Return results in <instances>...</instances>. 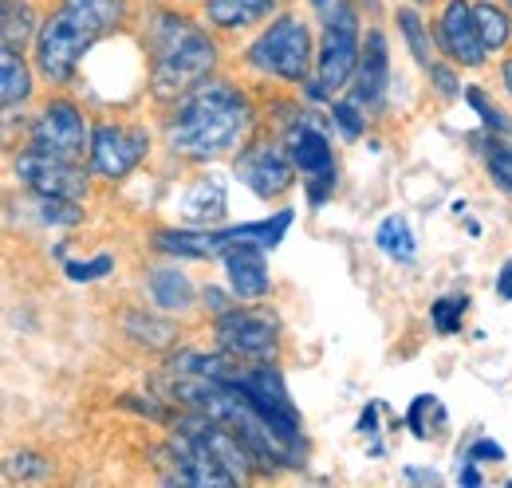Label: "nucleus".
<instances>
[{
  "label": "nucleus",
  "instance_id": "33",
  "mask_svg": "<svg viewBox=\"0 0 512 488\" xmlns=\"http://www.w3.org/2000/svg\"><path fill=\"white\" fill-rule=\"evenodd\" d=\"M430 79H434V87H438V95H446V99H457L461 95V87H457V75L442 67V63H430Z\"/></svg>",
  "mask_w": 512,
  "mask_h": 488
},
{
  "label": "nucleus",
  "instance_id": "34",
  "mask_svg": "<svg viewBox=\"0 0 512 488\" xmlns=\"http://www.w3.org/2000/svg\"><path fill=\"white\" fill-rule=\"evenodd\" d=\"M308 4L316 8V16H320L323 24H327V20H339V16H347V12H355L351 0H308Z\"/></svg>",
  "mask_w": 512,
  "mask_h": 488
},
{
  "label": "nucleus",
  "instance_id": "4",
  "mask_svg": "<svg viewBox=\"0 0 512 488\" xmlns=\"http://www.w3.org/2000/svg\"><path fill=\"white\" fill-rule=\"evenodd\" d=\"M296 213L292 209H280L276 217H264V221H249V225H229V229H166L158 233L154 244L170 256H190V260H213V256H225L229 248L237 244H264V248H276L284 241V233L292 229Z\"/></svg>",
  "mask_w": 512,
  "mask_h": 488
},
{
  "label": "nucleus",
  "instance_id": "6",
  "mask_svg": "<svg viewBox=\"0 0 512 488\" xmlns=\"http://www.w3.org/2000/svg\"><path fill=\"white\" fill-rule=\"evenodd\" d=\"M363 56V36H359V12H347L339 20L323 24L320 52H316V83H312V99H327L335 91H343Z\"/></svg>",
  "mask_w": 512,
  "mask_h": 488
},
{
  "label": "nucleus",
  "instance_id": "28",
  "mask_svg": "<svg viewBox=\"0 0 512 488\" xmlns=\"http://www.w3.org/2000/svg\"><path fill=\"white\" fill-rule=\"evenodd\" d=\"M465 103H469V107L481 115V122H485L493 134H505V138H512V119L501 111V107H497V103H489V99H485V91H481V87H469V91H465Z\"/></svg>",
  "mask_w": 512,
  "mask_h": 488
},
{
  "label": "nucleus",
  "instance_id": "10",
  "mask_svg": "<svg viewBox=\"0 0 512 488\" xmlns=\"http://www.w3.org/2000/svg\"><path fill=\"white\" fill-rule=\"evenodd\" d=\"M150 150V134L142 126H119V122H103L91 130V170L99 178H127L130 170L146 158Z\"/></svg>",
  "mask_w": 512,
  "mask_h": 488
},
{
  "label": "nucleus",
  "instance_id": "15",
  "mask_svg": "<svg viewBox=\"0 0 512 488\" xmlns=\"http://www.w3.org/2000/svg\"><path fill=\"white\" fill-rule=\"evenodd\" d=\"M386 83H390V52H386V36L379 28L367 32L363 40V56L355 71V87H351V103H359L363 111H383Z\"/></svg>",
  "mask_w": 512,
  "mask_h": 488
},
{
  "label": "nucleus",
  "instance_id": "19",
  "mask_svg": "<svg viewBox=\"0 0 512 488\" xmlns=\"http://www.w3.org/2000/svg\"><path fill=\"white\" fill-rule=\"evenodd\" d=\"M182 213L197 221V225H209V221H221L225 217V185L217 182V178H205V182H197L182 197Z\"/></svg>",
  "mask_w": 512,
  "mask_h": 488
},
{
  "label": "nucleus",
  "instance_id": "29",
  "mask_svg": "<svg viewBox=\"0 0 512 488\" xmlns=\"http://www.w3.org/2000/svg\"><path fill=\"white\" fill-rule=\"evenodd\" d=\"M485 166H489V178L501 185L505 193H512V146L501 138H489L485 146Z\"/></svg>",
  "mask_w": 512,
  "mask_h": 488
},
{
  "label": "nucleus",
  "instance_id": "25",
  "mask_svg": "<svg viewBox=\"0 0 512 488\" xmlns=\"http://www.w3.org/2000/svg\"><path fill=\"white\" fill-rule=\"evenodd\" d=\"M394 20H398V32L406 36V48L414 52V60L430 71V63H434V44H430V32L422 28V16H418L414 8H398Z\"/></svg>",
  "mask_w": 512,
  "mask_h": 488
},
{
  "label": "nucleus",
  "instance_id": "35",
  "mask_svg": "<svg viewBox=\"0 0 512 488\" xmlns=\"http://www.w3.org/2000/svg\"><path fill=\"white\" fill-rule=\"evenodd\" d=\"M12 461H16L20 473H32V477H44V473H48V465H44L40 457H28V453H24V457H12Z\"/></svg>",
  "mask_w": 512,
  "mask_h": 488
},
{
  "label": "nucleus",
  "instance_id": "44",
  "mask_svg": "<svg viewBox=\"0 0 512 488\" xmlns=\"http://www.w3.org/2000/svg\"><path fill=\"white\" fill-rule=\"evenodd\" d=\"M509 485H512V477H509Z\"/></svg>",
  "mask_w": 512,
  "mask_h": 488
},
{
  "label": "nucleus",
  "instance_id": "30",
  "mask_svg": "<svg viewBox=\"0 0 512 488\" xmlns=\"http://www.w3.org/2000/svg\"><path fill=\"white\" fill-rule=\"evenodd\" d=\"M331 119L343 130V138H359L363 126H367V111H363L359 103H351V99H339V103L331 107Z\"/></svg>",
  "mask_w": 512,
  "mask_h": 488
},
{
  "label": "nucleus",
  "instance_id": "26",
  "mask_svg": "<svg viewBox=\"0 0 512 488\" xmlns=\"http://www.w3.org/2000/svg\"><path fill=\"white\" fill-rule=\"evenodd\" d=\"M406 426L414 429L422 441H426V437H438L442 426H446V406H442L434 394H422V398H414V406H410V414H406Z\"/></svg>",
  "mask_w": 512,
  "mask_h": 488
},
{
  "label": "nucleus",
  "instance_id": "17",
  "mask_svg": "<svg viewBox=\"0 0 512 488\" xmlns=\"http://www.w3.org/2000/svg\"><path fill=\"white\" fill-rule=\"evenodd\" d=\"M146 288H150V300L162 311H186L193 304V284L182 268H154Z\"/></svg>",
  "mask_w": 512,
  "mask_h": 488
},
{
  "label": "nucleus",
  "instance_id": "22",
  "mask_svg": "<svg viewBox=\"0 0 512 488\" xmlns=\"http://www.w3.org/2000/svg\"><path fill=\"white\" fill-rule=\"evenodd\" d=\"M123 327H127V335L134 339V343L154 347V351L170 347V343H174V335H178L170 319H158V315H146V311H130L127 319H123Z\"/></svg>",
  "mask_w": 512,
  "mask_h": 488
},
{
  "label": "nucleus",
  "instance_id": "20",
  "mask_svg": "<svg viewBox=\"0 0 512 488\" xmlns=\"http://www.w3.org/2000/svg\"><path fill=\"white\" fill-rule=\"evenodd\" d=\"M0 99H4V111H16L20 103H28V95H32V71H28V63L20 60L16 52H8L4 48V56H0Z\"/></svg>",
  "mask_w": 512,
  "mask_h": 488
},
{
  "label": "nucleus",
  "instance_id": "14",
  "mask_svg": "<svg viewBox=\"0 0 512 488\" xmlns=\"http://www.w3.org/2000/svg\"><path fill=\"white\" fill-rule=\"evenodd\" d=\"M438 48L461 67H481L485 63V40L477 32V16L469 0H449L438 20Z\"/></svg>",
  "mask_w": 512,
  "mask_h": 488
},
{
  "label": "nucleus",
  "instance_id": "32",
  "mask_svg": "<svg viewBox=\"0 0 512 488\" xmlns=\"http://www.w3.org/2000/svg\"><path fill=\"white\" fill-rule=\"evenodd\" d=\"M465 461H477V465H497V461H505V445H497L493 437H477L473 445H469V453H465Z\"/></svg>",
  "mask_w": 512,
  "mask_h": 488
},
{
  "label": "nucleus",
  "instance_id": "12",
  "mask_svg": "<svg viewBox=\"0 0 512 488\" xmlns=\"http://www.w3.org/2000/svg\"><path fill=\"white\" fill-rule=\"evenodd\" d=\"M32 150L60 154V158H79L83 150H91L87 122L79 115V107L67 99H52L32 122Z\"/></svg>",
  "mask_w": 512,
  "mask_h": 488
},
{
  "label": "nucleus",
  "instance_id": "39",
  "mask_svg": "<svg viewBox=\"0 0 512 488\" xmlns=\"http://www.w3.org/2000/svg\"><path fill=\"white\" fill-rule=\"evenodd\" d=\"M205 307H213V311L221 315V311H225V296H221V292H205Z\"/></svg>",
  "mask_w": 512,
  "mask_h": 488
},
{
  "label": "nucleus",
  "instance_id": "18",
  "mask_svg": "<svg viewBox=\"0 0 512 488\" xmlns=\"http://www.w3.org/2000/svg\"><path fill=\"white\" fill-rule=\"evenodd\" d=\"M276 0H205V20L217 28H249L272 12Z\"/></svg>",
  "mask_w": 512,
  "mask_h": 488
},
{
  "label": "nucleus",
  "instance_id": "5",
  "mask_svg": "<svg viewBox=\"0 0 512 488\" xmlns=\"http://www.w3.org/2000/svg\"><path fill=\"white\" fill-rule=\"evenodd\" d=\"M312 32L300 16H276L249 48V63L264 75L288 79V83H308L312 71Z\"/></svg>",
  "mask_w": 512,
  "mask_h": 488
},
{
  "label": "nucleus",
  "instance_id": "1",
  "mask_svg": "<svg viewBox=\"0 0 512 488\" xmlns=\"http://www.w3.org/2000/svg\"><path fill=\"white\" fill-rule=\"evenodd\" d=\"M249 122H253V107L233 83L201 79L193 91L178 99V111L166 126V134H170L174 154L205 162V158L233 150L245 138Z\"/></svg>",
  "mask_w": 512,
  "mask_h": 488
},
{
  "label": "nucleus",
  "instance_id": "42",
  "mask_svg": "<svg viewBox=\"0 0 512 488\" xmlns=\"http://www.w3.org/2000/svg\"><path fill=\"white\" fill-rule=\"evenodd\" d=\"M414 4H430V0H414Z\"/></svg>",
  "mask_w": 512,
  "mask_h": 488
},
{
  "label": "nucleus",
  "instance_id": "11",
  "mask_svg": "<svg viewBox=\"0 0 512 488\" xmlns=\"http://www.w3.org/2000/svg\"><path fill=\"white\" fill-rule=\"evenodd\" d=\"M16 178H24V185L36 189L40 197H64V201H83L87 197V178L75 166V158L28 150V154L16 158Z\"/></svg>",
  "mask_w": 512,
  "mask_h": 488
},
{
  "label": "nucleus",
  "instance_id": "41",
  "mask_svg": "<svg viewBox=\"0 0 512 488\" xmlns=\"http://www.w3.org/2000/svg\"><path fill=\"white\" fill-rule=\"evenodd\" d=\"M363 4H367V8H371V12H379V0H363Z\"/></svg>",
  "mask_w": 512,
  "mask_h": 488
},
{
  "label": "nucleus",
  "instance_id": "37",
  "mask_svg": "<svg viewBox=\"0 0 512 488\" xmlns=\"http://www.w3.org/2000/svg\"><path fill=\"white\" fill-rule=\"evenodd\" d=\"M457 485H481V473H477V461H461V469H457Z\"/></svg>",
  "mask_w": 512,
  "mask_h": 488
},
{
  "label": "nucleus",
  "instance_id": "31",
  "mask_svg": "<svg viewBox=\"0 0 512 488\" xmlns=\"http://www.w3.org/2000/svg\"><path fill=\"white\" fill-rule=\"evenodd\" d=\"M115 268V256H95V260H87V264H67V276L75 280V284H87V280H99V276H107Z\"/></svg>",
  "mask_w": 512,
  "mask_h": 488
},
{
  "label": "nucleus",
  "instance_id": "40",
  "mask_svg": "<svg viewBox=\"0 0 512 488\" xmlns=\"http://www.w3.org/2000/svg\"><path fill=\"white\" fill-rule=\"evenodd\" d=\"M501 79H505V87H509V95H512V60L501 67Z\"/></svg>",
  "mask_w": 512,
  "mask_h": 488
},
{
  "label": "nucleus",
  "instance_id": "23",
  "mask_svg": "<svg viewBox=\"0 0 512 488\" xmlns=\"http://www.w3.org/2000/svg\"><path fill=\"white\" fill-rule=\"evenodd\" d=\"M375 244L383 248L390 260H414L418 256V241H414V233H410V221L406 217H386L383 225H379V233H375Z\"/></svg>",
  "mask_w": 512,
  "mask_h": 488
},
{
  "label": "nucleus",
  "instance_id": "13",
  "mask_svg": "<svg viewBox=\"0 0 512 488\" xmlns=\"http://www.w3.org/2000/svg\"><path fill=\"white\" fill-rule=\"evenodd\" d=\"M292 170H296L292 154L280 150V146H272V142H256V146H249L237 158V178L249 185L260 201H272V197L288 193L292 182H296Z\"/></svg>",
  "mask_w": 512,
  "mask_h": 488
},
{
  "label": "nucleus",
  "instance_id": "8",
  "mask_svg": "<svg viewBox=\"0 0 512 488\" xmlns=\"http://www.w3.org/2000/svg\"><path fill=\"white\" fill-rule=\"evenodd\" d=\"M213 335H217V343H221L225 355L245 359V363H268L276 355V343H280L276 319L268 311H249V307L221 311Z\"/></svg>",
  "mask_w": 512,
  "mask_h": 488
},
{
  "label": "nucleus",
  "instance_id": "27",
  "mask_svg": "<svg viewBox=\"0 0 512 488\" xmlns=\"http://www.w3.org/2000/svg\"><path fill=\"white\" fill-rule=\"evenodd\" d=\"M465 311H469V296H446V300H438L430 307V323H434L438 335H457Z\"/></svg>",
  "mask_w": 512,
  "mask_h": 488
},
{
  "label": "nucleus",
  "instance_id": "38",
  "mask_svg": "<svg viewBox=\"0 0 512 488\" xmlns=\"http://www.w3.org/2000/svg\"><path fill=\"white\" fill-rule=\"evenodd\" d=\"M497 296H501V300H512V260L501 268V276H497Z\"/></svg>",
  "mask_w": 512,
  "mask_h": 488
},
{
  "label": "nucleus",
  "instance_id": "9",
  "mask_svg": "<svg viewBox=\"0 0 512 488\" xmlns=\"http://www.w3.org/2000/svg\"><path fill=\"white\" fill-rule=\"evenodd\" d=\"M288 154L296 162V170L304 174L308 182V197L312 205H323L327 193H335L339 182V166H335V154H331V142L323 138L320 126L312 122H296L292 134H288Z\"/></svg>",
  "mask_w": 512,
  "mask_h": 488
},
{
  "label": "nucleus",
  "instance_id": "21",
  "mask_svg": "<svg viewBox=\"0 0 512 488\" xmlns=\"http://www.w3.org/2000/svg\"><path fill=\"white\" fill-rule=\"evenodd\" d=\"M0 32H4V48L8 52H20L32 32H36V12L28 0H4V20H0Z\"/></svg>",
  "mask_w": 512,
  "mask_h": 488
},
{
  "label": "nucleus",
  "instance_id": "3",
  "mask_svg": "<svg viewBox=\"0 0 512 488\" xmlns=\"http://www.w3.org/2000/svg\"><path fill=\"white\" fill-rule=\"evenodd\" d=\"M103 36H107V28L87 8H79L75 0H64V8L52 12L44 20V28L36 32V67H40V75L48 83H71L79 60Z\"/></svg>",
  "mask_w": 512,
  "mask_h": 488
},
{
  "label": "nucleus",
  "instance_id": "43",
  "mask_svg": "<svg viewBox=\"0 0 512 488\" xmlns=\"http://www.w3.org/2000/svg\"><path fill=\"white\" fill-rule=\"evenodd\" d=\"M509 12H512V0H509Z\"/></svg>",
  "mask_w": 512,
  "mask_h": 488
},
{
  "label": "nucleus",
  "instance_id": "16",
  "mask_svg": "<svg viewBox=\"0 0 512 488\" xmlns=\"http://www.w3.org/2000/svg\"><path fill=\"white\" fill-rule=\"evenodd\" d=\"M264 252H268L264 244H237V248H229L221 256L233 296H241V300L268 296V264H264Z\"/></svg>",
  "mask_w": 512,
  "mask_h": 488
},
{
  "label": "nucleus",
  "instance_id": "24",
  "mask_svg": "<svg viewBox=\"0 0 512 488\" xmlns=\"http://www.w3.org/2000/svg\"><path fill=\"white\" fill-rule=\"evenodd\" d=\"M473 16H477V32H481L485 48H489V52H501L512 36L509 12L497 8V4H489V0H481V4H473Z\"/></svg>",
  "mask_w": 512,
  "mask_h": 488
},
{
  "label": "nucleus",
  "instance_id": "36",
  "mask_svg": "<svg viewBox=\"0 0 512 488\" xmlns=\"http://www.w3.org/2000/svg\"><path fill=\"white\" fill-rule=\"evenodd\" d=\"M406 481H414V485H442V477L434 469H418V465L406 469Z\"/></svg>",
  "mask_w": 512,
  "mask_h": 488
},
{
  "label": "nucleus",
  "instance_id": "2",
  "mask_svg": "<svg viewBox=\"0 0 512 488\" xmlns=\"http://www.w3.org/2000/svg\"><path fill=\"white\" fill-rule=\"evenodd\" d=\"M150 91L158 99H182L201 79H209L217 48L213 40L178 12H154L150 16Z\"/></svg>",
  "mask_w": 512,
  "mask_h": 488
},
{
  "label": "nucleus",
  "instance_id": "7",
  "mask_svg": "<svg viewBox=\"0 0 512 488\" xmlns=\"http://www.w3.org/2000/svg\"><path fill=\"white\" fill-rule=\"evenodd\" d=\"M241 363V359H237ZM249 402H253L256 410L272 422V426L280 429L296 449H304L308 453V445H304V437H300V414H296V406H292V398H288V386H284V378H280V370L268 363H256V366H233L229 374H225Z\"/></svg>",
  "mask_w": 512,
  "mask_h": 488
}]
</instances>
